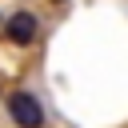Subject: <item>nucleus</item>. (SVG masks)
<instances>
[{"label":"nucleus","mask_w":128,"mask_h":128,"mask_svg":"<svg viewBox=\"0 0 128 128\" xmlns=\"http://www.w3.org/2000/svg\"><path fill=\"white\" fill-rule=\"evenodd\" d=\"M8 116H12L20 128H44V108H40V100H36L28 88L8 92Z\"/></svg>","instance_id":"f257e3e1"},{"label":"nucleus","mask_w":128,"mask_h":128,"mask_svg":"<svg viewBox=\"0 0 128 128\" xmlns=\"http://www.w3.org/2000/svg\"><path fill=\"white\" fill-rule=\"evenodd\" d=\"M36 36H40V16H36V12L20 8V12H12V16L4 20V40H8V44H16V48H28Z\"/></svg>","instance_id":"f03ea898"},{"label":"nucleus","mask_w":128,"mask_h":128,"mask_svg":"<svg viewBox=\"0 0 128 128\" xmlns=\"http://www.w3.org/2000/svg\"><path fill=\"white\" fill-rule=\"evenodd\" d=\"M52 4H64V0H52Z\"/></svg>","instance_id":"7ed1b4c3"}]
</instances>
